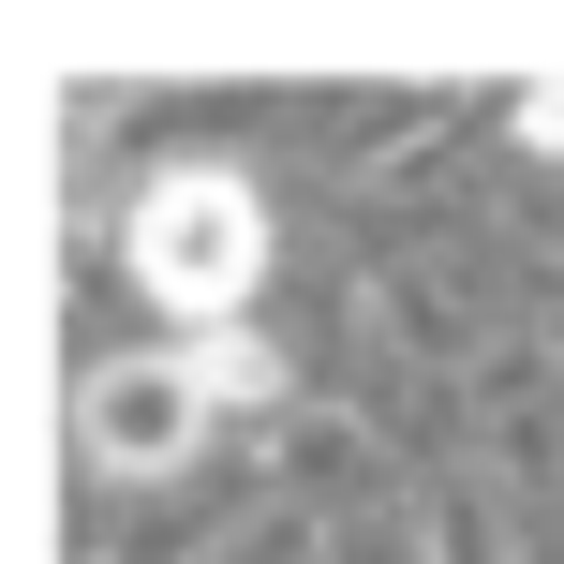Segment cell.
I'll use <instances>...</instances> for the list:
<instances>
[{"label": "cell", "mask_w": 564, "mask_h": 564, "mask_svg": "<svg viewBox=\"0 0 564 564\" xmlns=\"http://www.w3.org/2000/svg\"><path fill=\"white\" fill-rule=\"evenodd\" d=\"M535 357L564 371V253H535Z\"/></svg>", "instance_id": "5b68a950"}, {"label": "cell", "mask_w": 564, "mask_h": 564, "mask_svg": "<svg viewBox=\"0 0 564 564\" xmlns=\"http://www.w3.org/2000/svg\"><path fill=\"white\" fill-rule=\"evenodd\" d=\"M535 564H564V535H550V550H535Z\"/></svg>", "instance_id": "8992f818"}, {"label": "cell", "mask_w": 564, "mask_h": 564, "mask_svg": "<svg viewBox=\"0 0 564 564\" xmlns=\"http://www.w3.org/2000/svg\"><path fill=\"white\" fill-rule=\"evenodd\" d=\"M208 564H327V535H312L297 506H268L253 535H224V550H208Z\"/></svg>", "instance_id": "277c9868"}, {"label": "cell", "mask_w": 564, "mask_h": 564, "mask_svg": "<svg viewBox=\"0 0 564 564\" xmlns=\"http://www.w3.org/2000/svg\"><path fill=\"white\" fill-rule=\"evenodd\" d=\"M119 268L194 341H238V312H253V282H268V194L238 164H149V194L119 208Z\"/></svg>", "instance_id": "6da1fadb"}, {"label": "cell", "mask_w": 564, "mask_h": 564, "mask_svg": "<svg viewBox=\"0 0 564 564\" xmlns=\"http://www.w3.org/2000/svg\"><path fill=\"white\" fill-rule=\"evenodd\" d=\"M416 535H431V564H535L506 535V490H490V476H431L416 490Z\"/></svg>", "instance_id": "3957f363"}, {"label": "cell", "mask_w": 564, "mask_h": 564, "mask_svg": "<svg viewBox=\"0 0 564 564\" xmlns=\"http://www.w3.org/2000/svg\"><path fill=\"white\" fill-rule=\"evenodd\" d=\"M224 431V371H208V341H178V357H105L75 387V446L105 460V476H178V460Z\"/></svg>", "instance_id": "7a4b0ae2"}]
</instances>
